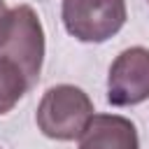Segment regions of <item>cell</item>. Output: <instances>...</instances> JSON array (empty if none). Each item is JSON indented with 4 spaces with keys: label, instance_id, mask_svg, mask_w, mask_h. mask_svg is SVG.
I'll return each instance as SVG.
<instances>
[{
    "label": "cell",
    "instance_id": "5b68a950",
    "mask_svg": "<svg viewBox=\"0 0 149 149\" xmlns=\"http://www.w3.org/2000/svg\"><path fill=\"white\" fill-rule=\"evenodd\" d=\"M77 149H140V135L135 123L121 114H93Z\"/></svg>",
    "mask_w": 149,
    "mask_h": 149
},
{
    "label": "cell",
    "instance_id": "277c9868",
    "mask_svg": "<svg viewBox=\"0 0 149 149\" xmlns=\"http://www.w3.org/2000/svg\"><path fill=\"white\" fill-rule=\"evenodd\" d=\"M149 100V49L128 47L109 65L107 102L114 107H133Z\"/></svg>",
    "mask_w": 149,
    "mask_h": 149
},
{
    "label": "cell",
    "instance_id": "3957f363",
    "mask_svg": "<svg viewBox=\"0 0 149 149\" xmlns=\"http://www.w3.org/2000/svg\"><path fill=\"white\" fill-rule=\"evenodd\" d=\"M61 19L74 40L102 44L126 26L128 9L126 0H63Z\"/></svg>",
    "mask_w": 149,
    "mask_h": 149
},
{
    "label": "cell",
    "instance_id": "ba28073f",
    "mask_svg": "<svg viewBox=\"0 0 149 149\" xmlns=\"http://www.w3.org/2000/svg\"><path fill=\"white\" fill-rule=\"evenodd\" d=\"M147 2H149V0H147Z\"/></svg>",
    "mask_w": 149,
    "mask_h": 149
},
{
    "label": "cell",
    "instance_id": "8992f818",
    "mask_svg": "<svg viewBox=\"0 0 149 149\" xmlns=\"http://www.w3.org/2000/svg\"><path fill=\"white\" fill-rule=\"evenodd\" d=\"M28 91H30V86H28L26 77L12 63L0 58V116L12 112Z\"/></svg>",
    "mask_w": 149,
    "mask_h": 149
},
{
    "label": "cell",
    "instance_id": "7a4b0ae2",
    "mask_svg": "<svg viewBox=\"0 0 149 149\" xmlns=\"http://www.w3.org/2000/svg\"><path fill=\"white\" fill-rule=\"evenodd\" d=\"M93 114V100L84 88L74 84H56L44 91L35 112V123L44 137L72 142L79 140Z\"/></svg>",
    "mask_w": 149,
    "mask_h": 149
},
{
    "label": "cell",
    "instance_id": "52a82bcc",
    "mask_svg": "<svg viewBox=\"0 0 149 149\" xmlns=\"http://www.w3.org/2000/svg\"><path fill=\"white\" fill-rule=\"evenodd\" d=\"M7 14V5H5V0H0V19Z\"/></svg>",
    "mask_w": 149,
    "mask_h": 149
},
{
    "label": "cell",
    "instance_id": "6da1fadb",
    "mask_svg": "<svg viewBox=\"0 0 149 149\" xmlns=\"http://www.w3.org/2000/svg\"><path fill=\"white\" fill-rule=\"evenodd\" d=\"M44 28L30 5H16L0 19V58L12 63L33 88L44 63Z\"/></svg>",
    "mask_w": 149,
    "mask_h": 149
}]
</instances>
